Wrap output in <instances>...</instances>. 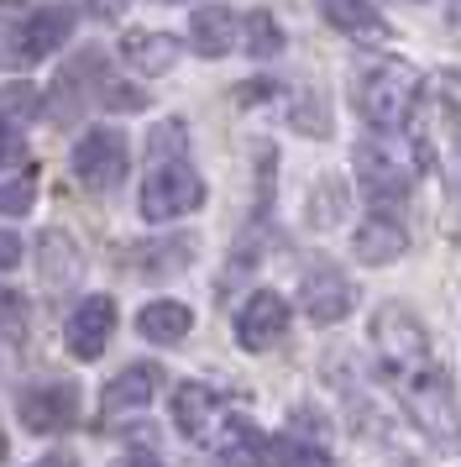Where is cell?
Returning <instances> with one entry per match:
<instances>
[{"label": "cell", "instance_id": "6da1fadb", "mask_svg": "<svg viewBox=\"0 0 461 467\" xmlns=\"http://www.w3.org/2000/svg\"><path fill=\"white\" fill-rule=\"evenodd\" d=\"M205 205V184L184 158V121H163L152 131V169L142 184V215L147 221H173Z\"/></svg>", "mask_w": 461, "mask_h": 467}, {"label": "cell", "instance_id": "7a4b0ae2", "mask_svg": "<svg viewBox=\"0 0 461 467\" xmlns=\"http://www.w3.org/2000/svg\"><path fill=\"white\" fill-rule=\"evenodd\" d=\"M352 106L367 127L398 131L419 106V74L409 64H394V58L388 64H367L352 85Z\"/></svg>", "mask_w": 461, "mask_h": 467}, {"label": "cell", "instance_id": "3957f363", "mask_svg": "<svg viewBox=\"0 0 461 467\" xmlns=\"http://www.w3.org/2000/svg\"><path fill=\"white\" fill-rule=\"evenodd\" d=\"M74 37V5H42L21 22H0V68H32Z\"/></svg>", "mask_w": 461, "mask_h": 467}, {"label": "cell", "instance_id": "277c9868", "mask_svg": "<svg viewBox=\"0 0 461 467\" xmlns=\"http://www.w3.org/2000/svg\"><path fill=\"white\" fill-rule=\"evenodd\" d=\"M404 400H409V415L425 431V441L440 446V451H461V410H456V389L440 373L435 362L419 368L415 379L404 383Z\"/></svg>", "mask_w": 461, "mask_h": 467}, {"label": "cell", "instance_id": "5b68a950", "mask_svg": "<svg viewBox=\"0 0 461 467\" xmlns=\"http://www.w3.org/2000/svg\"><path fill=\"white\" fill-rule=\"evenodd\" d=\"M373 347L383 368L398 373V379L409 383L419 368H430V337H425V326L409 305H383L373 316Z\"/></svg>", "mask_w": 461, "mask_h": 467}, {"label": "cell", "instance_id": "8992f818", "mask_svg": "<svg viewBox=\"0 0 461 467\" xmlns=\"http://www.w3.org/2000/svg\"><path fill=\"white\" fill-rule=\"evenodd\" d=\"M74 179H79L84 190H116L126 179V137L121 131H89V137H79V148H74Z\"/></svg>", "mask_w": 461, "mask_h": 467}, {"label": "cell", "instance_id": "52a82bcc", "mask_svg": "<svg viewBox=\"0 0 461 467\" xmlns=\"http://www.w3.org/2000/svg\"><path fill=\"white\" fill-rule=\"evenodd\" d=\"M283 331H289V305H283V295H272V289H257L241 305V316H236V341L247 352H268L272 341H283Z\"/></svg>", "mask_w": 461, "mask_h": 467}, {"label": "cell", "instance_id": "ba28073f", "mask_svg": "<svg viewBox=\"0 0 461 467\" xmlns=\"http://www.w3.org/2000/svg\"><path fill=\"white\" fill-rule=\"evenodd\" d=\"M110 331H116V299H84L79 310L68 316V331H63V341H68V352L79 362H95L105 352V341H110Z\"/></svg>", "mask_w": 461, "mask_h": 467}, {"label": "cell", "instance_id": "9c48e42d", "mask_svg": "<svg viewBox=\"0 0 461 467\" xmlns=\"http://www.w3.org/2000/svg\"><path fill=\"white\" fill-rule=\"evenodd\" d=\"M74 415H79V394H74V389H63V383L21 394V425H26V431H37V436H58V431H68Z\"/></svg>", "mask_w": 461, "mask_h": 467}, {"label": "cell", "instance_id": "30bf717a", "mask_svg": "<svg viewBox=\"0 0 461 467\" xmlns=\"http://www.w3.org/2000/svg\"><path fill=\"white\" fill-rule=\"evenodd\" d=\"M356 305V289L346 284L341 274H310L304 278V316L314 320V326H335V320H346Z\"/></svg>", "mask_w": 461, "mask_h": 467}, {"label": "cell", "instance_id": "8fae6325", "mask_svg": "<svg viewBox=\"0 0 461 467\" xmlns=\"http://www.w3.org/2000/svg\"><path fill=\"white\" fill-rule=\"evenodd\" d=\"M356 173H362V190L373 194L377 205H404L409 200V173L383 148H356Z\"/></svg>", "mask_w": 461, "mask_h": 467}, {"label": "cell", "instance_id": "7c38bea8", "mask_svg": "<svg viewBox=\"0 0 461 467\" xmlns=\"http://www.w3.org/2000/svg\"><path fill=\"white\" fill-rule=\"evenodd\" d=\"M320 16L352 43H383L388 37V22L373 0H320Z\"/></svg>", "mask_w": 461, "mask_h": 467}, {"label": "cell", "instance_id": "4fadbf2b", "mask_svg": "<svg viewBox=\"0 0 461 467\" xmlns=\"http://www.w3.org/2000/svg\"><path fill=\"white\" fill-rule=\"evenodd\" d=\"M152 394H158V368H152V362H131L126 373H116V383H105L100 410L110 415V420H116V415H131V410H142Z\"/></svg>", "mask_w": 461, "mask_h": 467}, {"label": "cell", "instance_id": "5bb4252c", "mask_svg": "<svg viewBox=\"0 0 461 467\" xmlns=\"http://www.w3.org/2000/svg\"><path fill=\"white\" fill-rule=\"evenodd\" d=\"M236 11L230 5H200L194 11V22H189V43L200 58H226L230 47H236Z\"/></svg>", "mask_w": 461, "mask_h": 467}, {"label": "cell", "instance_id": "9a60e30c", "mask_svg": "<svg viewBox=\"0 0 461 467\" xmlns=\"http://www.w3.org/2000/svg\"><path fill=\"white\" fill-rule=\"evenodd\" d=\"M356 257L367 263V268H383V263H398L404 257V247H409V236H404V226L398 221H388V215L377 211L373 221H362V232H356Z\"/></svg>", "mask_w": 461, "mask_h": 467}, {"label": "cell", "instance_id": "2e32d148", "mask_svg": "<svg viewBox=\"0 0 461 467\" xmlns=\"http://www.w3.org/2000/svg\"><path fill=\"white\" fill-rule=\"evenodd\" d=\"M173 425L184 431L189 441L210 436V425H215V394H210L205 383H179L173 389Z\"/></svg>", "mask_w": 461, "mask_h": 467}, {"label": "cell", "instance_id": "e0dca14e", "mask_svg": "<svg viewBox=\"0 0 461 467\" xmlns=\"http://www.w3.org/2000/svg\"><path fill=\"white\" fill-rule=\"evenodd\" d=\"M189 326H194V316H189V305H179V299H158V305H147L142 316H137V331L147 341H158V347L184 341Z\"/></svg>", "mask_w": 461, "mask_h": 467}, {"label": "cell", "instance_id": "ac0fdd59", "mask_svg": "<svg viewBox=\"0 0 461 467\" xmlns=\"http://www.w3.org/2000/svg\"><path fill=\"white\" fill-rule=\"evenodd\" d=\"M121 53L142 68V74H163V68H173V58H179V43H173L168 32H126Z\"/></svg>", "mask_w": 461, "mask_h": 467}, {"label": "cell", "instance_id": "d6986e66", "mask_svg": "<svg viewBox=\"0 0 461 467\" xmlns=\"http://www.w3.org/2000/svg\"><path fill=\"white\" fill-rule=\"evenodd\" d=\"M215 457H220V467H257L262 462V436L247 420H226V431L215 436Z\"/></svg>", "mask_w": 461, "mask_h": 467}, {"label": "cell", "instance_id": "ffe728a7", "mask_svg": "<svg viewBox=\"0 0 461 467\" xmlns=\"http://www.w3.org/2000/svg\"><path fill=\"white\" fill-rule=\"evenodd\" d=\"M42 110V100H37V89L32 85H0V137H21V127L32 121Z\"/></svg>", "mask_w": 461, "mask_h": 467}, {"label": "cell", "instance_id": "44dd1931", "mask_svg": "<svg viewBox=\"0 0 461 467\" xmlns=\"http://www.w3.org/2000/svg\"><path fill=\"white\" fill-rule=\"evenodd\" d=\"M262 467H331V457L299 436H272L262 441Z\"/></svg>", "mask_w": 461, "mask_h": 467}, {"label": "cell", "instance_id": "7402d4cb", "mask_svg": "<svg viewBox=\"0 0 461 467\" xmlns=\"http://www.w3.org/2000/svg\"><path fill=\"white\" fill-rule=\"evenodd\" d=\"M241 32H247V53L251 58H278L283 53V32H278V22H272L268 11H251L247 22H241Z\"/></svg>", "mask_w": 461, "mask_h": 467}, {"label": "cell", "instance_id": "603a6c76", "mask_svg": "<svg viewBox=\"0 0 461 467\" xmlns=\"http://www.w3.org/2000/svg\"><path fill=\"white\" fill-rule=\"evenodd\" d=\"M341 215H346V184H341V179H320V184H314L310 226H335Z\"/></svg>", "mask_w": 461, "mask_h": 467}, {"label": "cell", "instance_id": "cb8c5ba5", "mask_svg": "<svg viewBox=\"0 0 461 467\" xmlns=\"http://www.w3.org/2000/svg\"><path fill=\"white\" fill-rule=\"evenodd\" d=\"M32 190H37V169H32V173H21L16 184H5V190H0V211H5V215L32 211Z\"/></svg>", "mask_w": 461, "mask_h": 467}, {"label": "cell", "instance_id": "d4e9b609", "mask_svg": "<svg viewBox=\"0 0 461 467\" xmlns=\"http://www.w3.org/2000/svg\"><path fill=\"white\" fill-rule=\"evenodd\" d=\"M21 320H26V299L0 284V331H21Z\"/></svg>", "mask_w": 461, "mask_h": 467}, {"label": "cell", "instance_id": "484cf974", "mask_svg": "<svg viewBox=\"0 0 461 467\" xmlns=\"http://www.w3.org/2000/svg\"><path fill=\"white\" fill-rule=\"evenodd\" d=\"M11 163H26V142L21 137H0V173L11 169Z\"/></svg>", "mask_w": 461, "mask_h": 467}, {"label": "cell", "instance_id": "4316f807", "mask_svg": "<svg viewBox=\"0 0 461 467\" xmlns=\"http://www.w3.org/2000/svg\"><path fill=\"white\" fill-rule=\"evenodd\" d=\"M21 263V242L11 232H0V268H16Z\"/></svg>", "mask_w": 461, "mask_h": 467}, {"label": "cell", "instance_id": "83f0119b", "mask_svg": "<svg viewBox=\"0 0 461 467\" xmlns=\"http://www.w3.org/2000/svg\"><path fill=\"white\" fill-rule=\"evenodd\" d=\"M110 467H163V462H158L152 451H126V457H116Z\"/></svg>", "mask_w": 461, "mask_h": 467}, {"label": "cell", "instance_id": "f1b7e54d", "mask_svg": "<svg viewBox=\"0 0 461 467\" xmlns=\"http://www.w3.org/2000/svg\"><path fill=\"white\" fill-rule=\"evenodd\" d=\"M37 467H79V462H74V457H63V451H53V457H42Z\"/></svg>", "mask_w": 461, "mask_h": 467}, {"label": "cell", "instance_id": "f546056e", "mask_svg": "<svg viewBox=\"0 0 461 467\" xmlns=\"http://www.w3.org/2000/svg\"><path fill=\"white\" fill-rule=\"evenodd\" d=\"M0 5H5V0H0Z\"/></svg>", "mask_w": 461, "mask_h": 467}]
</instances>
